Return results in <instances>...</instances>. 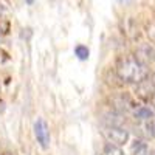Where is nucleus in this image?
Listing matches in <instances>:
<instances>
[{
    "instance_id": "nucleus-14",
    "label": "nucleus",
    "mask_w": 155,
    "mask_h": 155,
    "mask_svg": "<svg viewBox=\"0 0 155 155\" xmlns=\"http://www.w3.org/2000/svg\"><path fill=\"white\" fill-rule=\"evenodd\" d=\"M5 155H9V153H5Z\"/></svg>"
},
{
    "instance_id": "nucleus-7",
    "label": "nucleus",
    "mask_w": 155,
    "mask_h": 155,
    "mask_svg": "<svg viewBox=\"0 0 155 155\" xmlns=\"http://www.w3.org/2000/svg\"><path fill=\"white\" fill-rule=\"evenodd\" d=\"M88 54H90V51H88V48L85 45H76L74 47V56L79 61H87Z\"/></svg>"
},
{
    "instance_id": "nucleus-4",
    "label": "nucleus",
    "mask_w": 155,
    "mask_h": 155,
    "mask_svg": "<svg viewBox=\"0 0 155 155\" xmlns=\"http://www.w3.org/2000/svg\"><path fill=\"white\" fill-rule=\"evenodd\" d=\"M134 115H135L137 120L147 121V120H152V118H153V110H152L149 106H141V107H138V109L134 112Z\"/></svg>"
},
{
    "instance_id": "nucleus-5",
    "label": "nucleus",
    "mask_w": 155,
    "mask_h": 155,
    "mask_svg": "<svg viewBox=\"0 0 155 155\" xmlns=\"http://www.w3.org/2000/svg\"><path fill=\"white\" fill-rule=\"evenodd\" d=\"M132 152H134V155H150V150H149L147 144L143 143V141H140V140H135L134 141Z\"/></svg>"
},
{
    "instance_id": "nucleus-11",
    "label": "nucleus",
    "mask_w": 155,
    "mask_h": 155,
    "mask_svg": "<svg viewBox=\"0 0 155 155\" xmlns=\"http://www.w3.org/2000/svg\"><path fill=\"white\" fill-rule=\"evenodd\" d=\"M25 3H28V5H33V3H34V0H25Z\"/></svg>"
},
{
    "instance_id": "nucleus-8",
    "label": "nucleus",
    "mask_w": 155,
    "mask_h": 155,
    "mask_svg": "<svg viewBox=\"0 0 155 155\" xmlns=\"http://www.w3.org/2000/svg\"><path fill=\"white\" fill-rule=\"evenodd\" d=\"M147 34H149V37L152 39V41L155 42V25H152V27L149 28V31H147Z\"/></svg>"
},
{
    "instance_id": "nucleus-13",
    "label": "nucleus",
    "mask_w": 155,
    "mask_h": 155,
    "mask_svg": "<svg viewBox=\"0 0 155 155\" xmlns=\"http://www.w3.org/2000/svg\"><path fill=\"white\" fill-rule=\"evenodd\" d=\"M152 104H153V107H155V95H153V98H152Z\"/></svg>"
},
{
    "instance_id": "nucleus-10",
    "label": "nucleus",
    "mask_w": 155,
    "mask_h": 155,
    "mask_svg": "<svg viewBox=\"0 0 155 155\" xmlns=\"http://www.w3.org/2000/svg\"><path fill=\"white\" fill-rule=\"evenodd\" d=\"M152 85L155 87V71H153V74H152Z\"/></svg>"
},
{
    "instance_id": "nucleus-12",
    "label": "nucleus",
    "mask_w": 155,
    "mask_h": 155,
    "mask_svg": "<svg viewBox=\"0 0 155 155\" xmlns=\"http://www.w3.org/2000/svg\"><path fill=\"white\" fill-rule=\"evenodd\" d=\"M120 2H121V3H129L130 0H120Z\"/></svg>"
},
{
    "instance_id": "nucleus-6",
    "label": "nucleus",
    "mask_w": 155,
    "mask_h": 155,
    "mask_svg": "<svg viewBox=\"0 0 155 155\" xmlns=\"http://www.w3.org/2000/svg\"><path fill=\"white\" fill-rule=\"evenodd\" d=\"M101 155H126V153H124V150H123L121 147L107 143V144L104 146V149H102V153H101Z\"/></svg>"
},
{
    "instance_id": "nucleus-2",
    "label": "nucleus",
    "mask_w": 155,
    "mask_h": 155,
    "mask_svg": "<svg viewBox=\"0 0 155 155\" xmlns=\"http://www.w3.org/2000/svg\"><path fill=\"white\" fill-rule=\"evenodd\" d=\"M102 135L107 140V143H110L113 146H118V147L126 144L129 140V132L120 126H107L102 130Z\"/></svg>"
},
{
    "instance_id": "nucleus-3",
    "label": "nucleus",
    "mask_w": 155,
    "mask_h": 155,
    "mask_svg": "<svg viewBox=\"0 0 155 155\" xmlns=\"http://www.w3.org/2000/svg\"><path fill=\"white\" fill-rule=\"evenodd\" d=\"M34 135H36L37 143L41 144L42 149L50 147V129H48V124L45 123V120L39 118L34 123Z\"/></svg>"
},
{
    "instance_id": "nucleus-9",
    "label": "nucleus",
    "mask_w": 155,
    "mask_h": 155,
    "mask_svg": "<svg viewBox=\"0 0 155 155\" xmlns=\"http://www.w3.org/2000/svg\"><path fill=\"white\" fill-rule=\"evenodd\" d=\"M150 134H152V137L155 138V120H153L152 124H150Z\"/></svg>"
},
{
    "instance_id": "nucleus-1",
    "label": "nucleus",
    "mask_w": 155,
    "mask_h": 155,
    "mask_svg": "<svg viewBox=\"0 0 155 155\" xmlns=\"http://www.w3.org/2000/svg\"><path fill=\"white\" fill-rule=\"evenodd\" d=\"M116 74L124 82L140 84L147 78V70L144 67V64L141 61H138L135 56H126L118 62Z\"/></svg>"
}]
</instances>
